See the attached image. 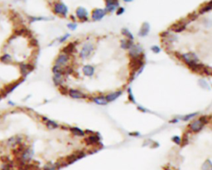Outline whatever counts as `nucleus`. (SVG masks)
Segmentation results:
<instances>
[{
    "instance_id": "obj_1",
    "label": "nucleus",
    "mask_w": 212,
    "mask_h": 170,
    "mask_svg": "<svg viewBox=\"0 0 212 170\" xmlns=\"http://www.w3.org/2000/svg\"><path fill=\"white\" fill-rule=\"evenodd\" d=\"M34 154H35V152H34L33 147L27 145L26 148L21 152V154L16 157V163L18 167L32 163Z\"/></svg>"
},
{
    "instance_id": "obj_2",
    "label": "nucleus",
    "mask_w": 212,
    "mask_h": 170,
    "mask_svg": "<svg viewBox=\"0 0 212 170\" xmlns=\"http://www.w3.org/2000/svg\"><path fill=\"white\" fill-rule=\"evenodd\" d=\"M94 50H95V45L94 43L92 42H85L82 45L81 48H80V52H79V57L80 59L85 61V60L89 59L91 57L93 53H94Z\"/></svg>"
},
{
    "instance_id": "obj_3",
    "label": "nucleus",
    "mask_w": 212,
    "mask_h": 170,
    "mask_svg": "<svg viewBox=\"0 0 212 170\" xmlns=\"http://www.w3.org/2000/svg\"><path fill=\"white\" fill-rule=\"evenodd\" d=\"M178 59L181 60L184 64H186V66H188V68L191 67V66H194L195 64L200 62V58L197 56V54L192 52L181 53Z\"/></svg>"
},
{
    "instance_id": "obj_4",
    "label": "nucleus",
    "mask_w": 212,
    "mask_h": 170,
    "mask_svg": "<svg viewBox=\"0 0 212 170\" xmlns=\"http://www.w3.org/2000/svg\"><path fill=\"white\" fill-rule=\"evenodd\" d=\"M25 143V137L23 135H13L5 141V145L9 149H15L19 145Z\"/></svg>"
},
{
    "instance_id": "obj_5",
    "label": "nucleus",
    "mask_w": 212,
    "mask_h": 170,
    "mask_svg": "<svg viewBox=\"0 0 212 170\" xmlns=\"http://www.w3.org/2000/svg\"><path fill=\"white\" fill-rule=\"evenodd\" d=\"M84 142L86 145L91 147H97L102 146L101 144V136L99 133L94 132L90 135H86L84 139Z\"/></svg>"
},
{
    "instance_id": "obj_6",
    "label": "nucleus",
    "mask_w": 212,
    "mask_h": 170,
    "mask_svg": "<svg viewBox=\"0 0 212 170\" xmlns=\"http://www.w3.org/2000/svg\"><path fill=\"white\" fill-rule=\"evenodd\" d=\"M52 11L55 14L61 18H66L68 15V7L62 2H55L52 6Z\"/></svg>"
},
{
    "instance_id": "obj_7",
    "label": "nucleus",
    "mask_w": 212,
    "mask_h": 170,
    "mask_svg": "<svg viewBox=\"0 0 212 170\" xmlns=\"http://www.w3.org/2000/svg\"><path fill=\"white\" fill-rule=\"evenodd\" d=\"M128 55H129L130 59H137V58L145 57L144 53V48L139 43H137V44L134 43L131 47V48L128 52Z\"/></svg>"
},
{
    "instance_id": "obj_8",
    "label": "nucleus",
    "mask_w": 212,
    "mask_h": 170,
    "mask_svg": "<svg viewBox=\"0 0 212 170\" xmlns=\"http://www.w3.org/2000/svg\"><path fill=\"white\" fill-rule=\"evenodd\" d=\"M87 154H88L85 151H84V150H76V151H75L71 154H70V155H68L67 157H66L65 161H66V164L68 166L70 165V164H72V163H76V161H78L79 159H81V158H85Z\"/></svg>"
},
{
    "instance_id": "obj_9",
    "label": "nucleus",
    "mask_w": 212,
    "mask_h": 170,
    "mask_svg": "<svg viewBox=\"0 0 212 170\" xmlns=\"http://www.w3.org/2000/svg\"><path fill=\"white\" fill-rule=\"evenodd\" d=\"M67 95L74 100H90V95L76 88H70Z\"/></svg>"
},
{
    "instance_id": "obj_10",
    "label": "nucleus",
    "mask_w": 212,
    "mask_h": 170,
    "mask_svg": "<svg viewBox=\"0 0 212 170\" xmlns=\"http://www.w3.org/2000/svg\"><path fill=\"white\" fill-rule=\"evenodd\" d=\"M205 125L200 121V119H196V120H192V121H191L187 125V128H188L189 132L197 134V133H200L205 128Z\"/></svg>"
},
{
    "instance_id": "obj_11",
    "label": "nucleus",
    "mask_w": 212,
    "mask_h": 170,
    "mask_svg": "<svg viewBox=\"0 0 212 170\" xmlns=\"http://www.w3.org/2000/svg\"><path fill=\"white\" fill-rule=\"evenodd\" d=\"M66 166H67V164H66L65 159L58 160L57 162L49 161L43 165L42 170H60L64 167H66Z\"/></svg>"
},
{
    "instance_id": "obj_12",
    "label": "nucleus",
    "mask_w": 212,
    "mask_h": 170,
    "mask_svg": "<svg viewBox=\"0 0 212 170\" xmlns=\"http://www.w3.org/2000/svg\"><path fill=\"white\" fill-rule=\"evenodd\" d=\"M71 61V56L65 54L63 52H60L59 54L57 56V57L55 58L54 64L55 65H58V66H62V67H66V66L70 65Z\"/></svg>"
},
{
    "instance_id": "obj_13",
    "label": "nucleus",
    "mask_w": 212,
    "mask_h": 170,
    "mask_svg": "<svg viewBox=\"0 0 212 170\" xmlns=\"http://www.w3.org/2000/svg\"><path fill=\"white\" fill-rule=\"evenodd\" d=\"M18 66L21 76L23 79H25L34 70V65L30 62H21L18 64Z\"/></svg>"
},
{
    "instance_id": "obj_14",
    "label": "nucleus",
    "mask_w": 212,
    "mask_h": 170,
    "mask_svg": "<svg viewBox=\"0 0 212 170\" xmlns=\"http://www.w3.org/2000/svg\"><path fill=\"white\" fill-rule=\"evenodd\" d=\"M189 23H190L189 20L183 19V20H182V21L177 22V23H174L173 25H172L171 28H170V30L175 33H182V32L186 30V27H187V24H188Z\"/></svg>"
},
{
    "instance_id": "obj_15",
    "label": "nucleus",
    "mask_w": 212,
    "mask_h": 170,
    "mask_svg": "<svg viewBox=\"0 0 212 170\" xmlns=\"http://www.w3.org/2000/svg\"><path fill=\"white\" fill-rule=\"evenodd\" d=\"M76 18L81 23L89 21V12L84 7H78L76 10Z\"/></svg>"
},
{
    "instance_id": "obj_16",
    "label": "nucleus",
    "mask_w": 212,
    "mask_h": 170,
    "mask_svg": "<svg viewBox=\"0 0 212 170\" xmlns=\"http://www.w3.org/2000/svg\"><path fill=\"white\" fill-rule=\"evenodd\" d=\"M41 121L45 125L47 129H48L50 130H57L61 126V125L59 123H57V121L47 118V116H41Z\"/></svg>"
},
{
    "instance_id": "obj_17",
    "label": "nucleus",
    "mask_w": 212,
    "mask_h": 170,
    "mask_svg": "<svg viewBox=\"0 0 212 170\" xmlns=\"http://www.w3.org/2000/svg\"><path fill=\"white\" fill-rule=\"evenodd\" d=\"M24 80H25V79L21 78V79H19L18 80L15 81V82L11 83V84H9V85H8L7 86H5L3 90L2 93H1L3 96H6V95H8V94H10V93H12L13 90H16L19 85H21L22 83L23 82Z\"/></svg>"
},
{
    "instance_id": "obj_18",
    "label": "nucleus",
    "mask_w": 212,
    "mask_h": 170,
    "mask_svg": "<svg viewBox=\"0 0 212 170\" xmlns=\"http://www.w3.org/2000/svg\"><path fill=\"white\" fill-rule=\"evenodd\" d=\"M79 41H74V42H71V43H67L63 48L61 49V52H63L65 54H67L69 56H71L76 52V47H77Z\"/></svg>"
},
{
    "instance_id": "obj_19",
    "label": "nucleus",
    "mask_w": 212,
    "mask_h": 170,
    "mask_svg": "<svg viewBox=\"0 0 212 170\" xmlns=\"http://www.w3.org/2000/svg\"><path fill=\"white\" fill-rule=\"evenodd\" d=\"M106 13L104 8H94L91 12V20L94 22H99L104 18L106 16Z\"/></svg>"
},
{
    "instance_id": "obj_20",
    "label": "nucleus",
    "mask_w": 212,
    "mask_h": 170,
    "mask_svg": "<svg viewBox=\"0 0 212 170\" xmlns=\"http://www.w3.org/2000/svg\"><path fill=\"white\" fill-rule=\"evenodd\" d=\"M105 1V11L108 13H112L115 12L117 8L119 7V0H104Z\"/></svg>"
},
{
    "instance_id": "obj_21",
    "label": "nucleus",
    "mask_w": 212,
    "mask_h": 170,
    "mask_svg": "<svg viewBox=\"0 0 212 170\" xmlns=\"http://www.w3.org/2000/svg\"><path fill=\"white\" fill-rule=\"evenodd\" d=\"M93 103L98 105V106H104L109 104L107 100H106L105 95H94V96H91L90 98Z\"/></svg>"
},
{
    "instance_id": "obj_22",
    "label": "nucleus",
    "mask_w": 212,
    "mask_h": 170,
    "mask_svg": "<svg viewBox=\"0 0 212 170\" xmlns=\"http://www.w3.org/2000/svg\"><path fill=\"white\" fill-rule=\"evenodd\" d=\"M82 73L86 77H92L95 73V67L90 64H85L82 66Z\"/></svg>"
},
{
    "instance_id": "obj_23",
    "label": "nucleus",
    "mask_w": 212,
    "mask_h": 170,
    "mask_svg": "<svg viewBox=\"0 0 212 170\" xmlns=\"http://www.w3.org/2000/svg\"><path fill=\"white\" fill-rule=\"evenodd\" d=\"M122 95H123L122 90H115V91L109 92L108 94L105 95V97L108 103H109V102H114V100H118Z\"/></svg>"
},
{
    "instance_id": "obj_24",
    "label": "nucleus",
    "mask_w": 212,
    "mask_h": 170,
    "mask_svg": "<svg viewBox=\"0 0 212 170\" xmlns=\"http://www.w3.org/2000/svg\"><path fill=\"white\" fill-rule=\"evenodd\" d=\"M150 28L151 27H150V24L149 23H147V22L144 23L142 24L141 28H140L139 33H138L139 37H140V38H145V37H147V36L149 35V33H150Z\"/></svg>"
},
{
    "instance_id": "obj_25",
    "label": "nucleus",
    "mask_w": 212,
    "mask_h": 170,
    "mask_svg": "<svg viewBox=\"0 0 212 170\" xmlns=\"http://www.w3.org/2000/svg\"><path fill=\"white\" fill-rule=\"evenodd\" d=\"M2 163L0 165V170H13L14 167V161L10 160L9 158L7 159H1Z\"/></svg>"
},
{
    "instance_id": "obj_26",
    "label": "nucleus",
    "mask_w": 212,
    "mask_h": 170,
    "mask_svg": "<svg viewBox=\"0 0 212 170\" xmlns=\"http://www.w3.org/2000/svg\"><path fill=\"white\" fill-rule=\"evenodd\" d=\"M69 131L71 132V134L76 137H85V130H83L82 129L77 127V126H71L69 127Z\"/></svg>"
},
{
    "instance_id": "obj_27",
    "label": "nucleus",
    "mask_w": 212,
    "mask_h": 170,
    "mask_svg": "<svg viewBox=\"0 0 212 170\" xmlns=\"http://www.w3.org/2000/svg\"><path fill=\"white\" fill-rule=\"evenodd\" d=\"M52 81L57 87H61L62 85H65L66 82V76H57V75H53L52 76Z\"/></svg>"
},
{
    "instance_id": "obj_28",
    "label": "nucleus",
    "mask_w": 212,
    "mask_h": 170,
    "mask_svg": "<svg viewBox=\"0 0 212 170\" xmlns=\"http://www.w3.org/2000/svg\"><path fill=\"white\" fill-rule=\"evenodd\" d=\"M0 62L3 64H6V65L13 64V58L12 55L8 52H4L3 54L0 56Z\"/></svg>"
},
{
    "instance_id": "obj_29",
    "label": "nucleus",
    "mask_w": 212,
    "mask_h": 170,
    "mask_svg": "<svg viewBox=\"0 0 212 170\" xmlns=\"http://www.w3.org/2000/svg\"><path fill=\"white\" fill-rule=\"evenodd\" d=\"M52 73H53V75L66 76V71H65V67H62V66H58V65H55L54 64L53 66H52Z\"/></svg>"
},
{
    "instance_id": "obj_30",
    "label": "nucleus",
    "mask_w": 212,
    "mask_h": 170,
    "mask_svg": "<svg viewBox=\"0 0 212 170\" xmlns=\"http://www.w3.org/2000/svg\"><path fill=\"white\" fill-rule=\"evenodd\" d=\"M52 18H47V17L43 16H28V20L29 23H33L36 22H42V21H47V20H51Z\"/></svg>"
},
{
    "instance_id": "obj_31",
    "label": "nucleus",
    "mask_w": 212,
    "mask_h": 170,
    "mask_svg": "<svg viewBox=\"0 0 212 170\" xmlns=\"http://www.w3.org/2000/svg\"><path fill=\"white\" fill-rule=\"evenodd\" d=\"M134 44V41L127 39V38L120 40V48L123 50H128L129 51Z\"/></svg>"
},
{
    "instance_id": "obj_32",
    "label": "nucleus",
    "mask_w": 212,
    "mask_h": 170,
    "mask_svg": "<svg viewBox=\"0 0 212 170\" xmlns=\"http://www.w3.org/2000/svg\"><path fill=\"white\" fill-rule=\"evenodd\" d=\"M198 114H199L198 112H193V113L186 114V115H184V116H177V117L180 119V121H181L187 122V121H190L194 120V118H195L196 116H198Z\"/></svg>"
},
{
    "instance_id": "obj_33",
    "label": "nucleus",
    "mask_w": 212,
    "mask_h": 170,
    "mask_svg": "<svg viewBox=\"0 0 212 170\" xmlns=\"http://www.w3.org/2000/svg\"><path fill=\"white\" fill-rule=\"evenodd\" d=\"M121 34L123 36H124L127 39H129V40L132 41L134 40V34L127 28H124L121 29Z\"/></svg>"
},
{
    "instance_id": "obj_34",
    "label": "nucleus",
    "mask_w": 212,
    "mask_h": 170,
    "mask_svg": "<svg viewBox=\"0 0 212 170\" xmlns=\"http://www.w3.org/2000/svg\"><path fill=\"white\" fill-rule=\"evenodd\" d=\"M201 170H212V161L210 158L205 159L201 164Z\"/></svg>"
},
{
    "instance_id": "obj_35",
    "label": "nucleus",
    "mask_w": 212,
    "mask_h": 170,
    "mask_svg": "<svg viewBox=\"0 0 212 170\" xmlns=\"http://www.w3.org/2000/svg\"><path fill=\"white\" fill-rule=\"evenodd\" d=\"M210 10H212V4L210 2L204 5L203 7L200 8V10H199V14H204V13L209 12Z\"/></svg>"
},
{
    "instance_id": "obj_36",
    "label": "nucleus",
    "mask_w": 212,
    "mask_h": 170,
    "mask_svg": "<svg viewBox=\"0 0 212 170\" xmlns=\"http://www.w3.org/2000/svg\"><path fill=\"white\" fill-rule=\"evenodd\" d=\"M70 38H71V34H70V33H66V34H64V35L59 37L56 41L59 43H66V42H67Z\"/></svg>"
},
{
    "instance_id": "obj_37",
    "label": "nucleus",
    "mask_w": 212,
    "mask_h": 170,
    "mask_svg": "<svg viewBox=\"0 0 212 170\" xmlns=\"http://www.w3.org/2000/svg\"><path fill=\"white\" fill-rule=\"evenodd\" d=\"M128 91V98H129V100L130 102H132L134 104L136 103V100H135V97L134 95V93H133V90L131 87H128L127 89Z\"/></svg>"
},
{
    "instance_id": "obj_38",
    "label": "nucleus",
    "mask_w": 212,
    "mask_h": 170,
    "mask_svg": "<svg viewBox=\"0 0 212 170\" xmlns=\"http://www.w3.org/2000/svg\"><path fill=\"white\" fill-rule=\"evenodd\" d=\"M198 85H200V87L203 88V89H205V90H208L210 89V85H209V83L205 80V79H200L198 80Z\"/></svg>"
},
{
    "instance_id": "obj_39",
    "label": "nucleus",
    "mask_w": 212,
    "mask_h": 170,
    "mask_svg": "<svg viewBox=\"0 0 212 170\" xmlns=\"http://www.w3.org/2000/svg\"><path fill=\"white\" fill-rule=\"evenodd\" d=\"M172 141L177 145H182V138L178 135H174L172 137Z\"/></svg>"
},
{
    "instance_id": "obj_40",
    "label": "nucleus",
    "mask_w": 212,
    "mask_h": 170,
    "mask_svg": "<svg viewBox=\"0 0 212 170\" xmlns=\"http://www.w3.org/2000/svg\"><path fill=\"white\" fill-rule=\"evenodd\" d=\"M150 49H151V51L154 53V54H158V53H160V52H162V48L158 45L152 46Z\"/></svg>"
},
{
    "instance_id": "obj_41",
    "label": "nucleus",
    "mask_w": 212,
    "mask_h": 170,
    "mask_svg": "<svg viewBox=\"0 0 212 170\" xmlns=\"http://www.w3.org/2000/svg\"><path fill=\"white\" fill-rule=\"evenodd\" d=\"M199 119H200V121H202L203 123L205 124V125H207V124H209L210 122V116H201Z\"/></svg>"
},
{
    "instance_id": "obj_42",
    "label": "nucleus",
    "mask_w": 212,
    "mask_h": 170,
    "mask_svg": "<svg viewBox=\"0 0 212 170\" xmlns=\"http://www.w3.org/2000/svg\"><path fill=\"white\" fill-rule=\"evenodd\" d=\"M77 23H76V22H71V23H69L67 24V28H68L71 31H75L76 28H77Z\"/></svg>"
},
{
    "instance_id": "obj_43",
    "label": "nucleus",
    "mask_w": 212,
    "mask_h": 170,
    "mask_svg": "<svg viewBox=\"0 0 212 170\" xmlns=\"http://www.w3.org/2000/svg\"><path fill=\"white\" fill-rule=\"evenodd\" d=\"M188 141H189L188 136H187L186 135H184V136L182 137V146H185V145H186V144H188Z\"/></svg>"
},
{
    "instance_id": "obj_44",
    "label": "nucleus",
    "mask_w": 212,
    "mask_h": 170,
    "mask_svg": "<svg viewBox=\"0 0 212 170\" xmlns=\"http://www.w3.org/2000/svg\"><path fill=\"white\" fill-rule=\"evenodd\" d=\"M115 12H116V14L118 15V16H120V15H122L123 13H124L125 8L123 7H119Z\"/></svg>"
},
{
    "instance_id": "obj_45",
    "label": "nucleus",
    "mask_w": 212,
    "mask_h": 170,
    "mask_svg": "<svg viewBox=\"0 0 212 170\" xmlns=\"http://www.w3.org/2000/svg\"><path fill=\"white\" fill-rule=\"evenodd\" d=\"M68 88L66 87L65 85H62V86H61V87H59V90L61 91V94L63 95H67V93H68Z\"/></svg>"
},
{
    "instance_id": "obj_46",
    "label": "nucleus",
    "mask_w": 212,
    "mask_h": 170,
    "mask_svg": "<svg viewBox=\"0 0 212 170\" xmlns=\"http://www.w3.org/2000/svg\"><path fill=\"white\" fill-rule=\"evenodd\" d=\"M137 109L139 110V111H141V112H143V113H148V112H150V111H149V110H147L145 107L142 106H138V107H137Z\"/></svg>"
},
{
    "instance_id": "obj_47",
    "label": "nucleus",
    "mask_w": 212,
    "mask_h": 170,
    "mask_svg": "<svg viewBox=\"0 0 212 170\" xmlns=\"http://www.w3.org/2000/svg\"><path fill=\"white\" fill-rule=\"evenodd\" d=\"M180 119L178 118V117H175V118L172 119V120H170L169 121V123L170 124H177V123H179L180 122Z\"/></svg>"
},
{
    "instance_id": "obj_48",
    "label": "nucleus",
    "mask_w": 212,
    "mask_h": 170,
    "mask_svg": "<svg viewBox=\"0 0 212 170\" xmlns=\"http://www.w3.org/2000/svg\"><path fill=\"white\" fill-rule=\"evenodd\" d=\"M31 44H32V46H33V47H38V40H37V39H35V38H32V40H31Z\"/></svg>"
},
{
    "instance_id": "obj_49",
    "label": "nucleus",
    "mask_w": 212,
    "mask_h": 170,
    "mask_svg": "<svg viewBox=\"0 0 212 170\" xmlns=\"http://www.w3.org/2000/svg\"><path fill=\"white\" fill-rule=\"evenodd\" d=\"M129 136H133V137H140L141 136V134L139 132H130L129 133Z\"/></svg>"
},
{
    "instance_id": "obj_50",
    "label": "nucleus",
    "mask_w": 212,
    "mask_h": 170,
    "mask_svg": "<svg viewBox=\"0 0 212 170\" xmlns=\"http://www.w3.org/2000/svg\"><path fill=\"white\" fill-rule=\"evenodd\" d=\"M8 106H15V103L13 101H12V100H8Z\"/></svg>"
},
{
    "instance_id": "obj_51",
    "label": "nucleus",
    "mask_w": 212,
    "mask_h": 170,
    "mask_svg": "<svg viewBox=\"0 0 212 170\" xmlns=\"http://www.w3.org/2000/svg\"><path fill=\"white\" fill-rule=\"evenodd\" d=\"M3 148L2 145H0V156L3 154Z\"/></svg>"
},
{
    "instance_id": "obj_52",
    "label": "nucleus",
    "mask_w": 212,
    "mask_h": 170,
    "mask_svg": "<svg viewBox=\"0 0 212 170\" xmlns=\"http://www.w3.org/2000/svg\"><path fill=\"white\" fill-rule=\"evenodd\" d=\"M124 1L125 3H131V2H133L134 0H124Z\"/></svg>"
},
{
    "instance_id": "obj_53",
    "label": "nucleus",
    "mask_w": 212,
    "mask_h": 170,
    "mask_svg": "<svg viewBox=\"0 0 212 170\" xmlns=\"http://www.w3.org/2000/svg\"><path fill=\"white\" fill-rule=\"evenodd\" d=\"M210 122L212 123V116H210Z\"/></svg>"
},
{
    "instance_id": "obj_54",
    "label": "nucleus",
    "mask_w": 212,
    "mask_h": 170,
    "mask_svg": "<svg viewBox=\"0 0 212 170\" xmlns=\"http://www.w3.org/2000/svg\"><path fill=\"white\" fill-rule=\"evenodd\" d=\"M3 95H2V94H1V93H0V98H1V97H2Z\"/></svg>"
}]
</instances>
